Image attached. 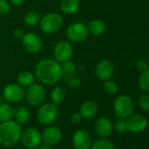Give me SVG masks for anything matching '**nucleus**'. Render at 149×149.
<instances>
[{
    "mask_svg": "<svg viewBox=\"0 0 149 149\" xmlns=\"http://www.w3.org/2000/svg\"><path fill=\"white\" fill-rule=\"evenodd\" d=\"M47 92L43 85L36 83L27 87L25 93V98L27 104L33 107L40 106V104H42L45 102Z\"/></svg>",
    "mask_w": 149,
    "mask_h": 149,
    "instance_id": "39448f33",
    "label": "nucleus"
},
{
    "mask_svg": "<svg viewBox=\"0 0 149 149\" xmlns=\"http://www.w3.org/2000/svg\"><path fill=\"white\" fill-rule=\"evenodd\" d=\"M62 133L60 128L54 125L47 126L41 132V141L50 146L58 144L61 139Z\"/></svg>",
    "mask_w": 149,
    "mask_h": 149,
    "instance_id": "2eb2a0df",
    "label": "nucleus"
},
{
    "mask_svg": "<svg viewBox=\"0 0 149 149\" xmlns=\"http://www.w3.org/2000/svg\"><path fill=\"white\" fill-rule=\"evenodd\" d=\"M21 133V125L13 119L0 123V145L7 147L15 146L20 140Z\"/></svg>",
    "mask_w": 149,
    "mask_h": 149,
    "instance_id": "f03ea898",
    "label": "nucleus"
},
{
    "mask_svg": "<svg viewBox=\"0 0 149 149\" xmlns=\"http://www.w3.org/2000/svg\"><path fill=\"white\" fill-rule=\"evenodd\" d=\"M72 144L74 149H89L92 144V138L88 131L79 129L73 134Z\"/></svg>",
    "mask_w": 149,
    "mask_h": 149,
    "instance_id": "f8f14e48",
    "label": "nucleus"
},
{
    "mask_svg": "<svg viewBox=\"0 0 149 149\" xmlns=\"http://www.w3.org/2000/svg\"><path fill=\"white\" fill-rule=\"evenodd\" d=\"M50 97L52 100V103L59 105L63 103V101L66 98V92L64 91V89H62L61 87L56 86L54 87L50 93Z\"/></svg>",
    "mask_w": 149,
    "mask_h": 149,
    "instance_id": "5701e85b",
    "label": "nucleus"
},
{
    "mask_svg": "<svg viewBox=\"0 0 149 149\" xmlns=\"http://www.w3.org/2000/svg\"><path fill=\"white\" fill-rule=\"evenodd\" d=\"M74 49L70 41L61 40L54 47V58L60 63L71 60Z\"/></svg>",
    "mask_w": 149,
    "mask_h": 149,
    "instance_id": "9d476101",
    "label": "nucleus"
},
{
    "mask_svg": "<svg viewBox=\"0 0 149 149\" xmlns=\"http://www.w3.org/2000/svg\"><path fill=\"white\" fill-rule=\"evenodd\" d=\"M38 149H52L50 146L47 145V144H40V146H38Z\"/></svg>",
    "mask_w": 149,
    "mask_h": 149,
    "instance_id": "c9c22d12",
    "label": "nucleus"
},
{
    "mask_svg": "<svg viewBox=\"0 0 149 149\" xmlns=\"http://www.w3.org/2000/svg\"><path fill=\"white\" fill-rule=\"evenodd\" d=\"M14 108L9 103L0 102V123L12 120L14 118Z\"/></svg>",
    "mask_w": 149,
    "mask_h": 149,
    "instance_id": "aec40b11",
    "label": "nucleus"
},
{
    "mask_svg": "<svg viewBox=\"0 0 149 149\" xmlns=\"http://www.w3.org/2000/svg\"><path fill=\"white\" fill-rule=\"evenodd\" d=\"M61 11L66 15H72L78 12L80 8L79 0H62L60 5Z\"/></svg>",
    "mask_w": 149,
    "mask_h": 149,
    "instance_id": "a211bd4d",
    "label": "nucleus"
},
{
    "mask_svg": "<svg viewBox=\"0 0 149 149\" xmlns=\"http://www.w3.org/2000/svg\"><path fill=\"white\" fill-rule=\"evenodd\" d=\"M87 27L90 33H91L94 36H99L105 32L106 25L103 20L96 19L91 20L87 26Z\"/></svg>",
    "mask_w": 149,
    "mask_h": 149,
    "instance_id": "412c9836",
    "label": "nucleus"
},
{
    "mask_svg": "<svg viewBox=\"0 0 149 149\" xmlns=\"http://www.w3.org/2000/svg\"><path fill=\"white\" fill-rule=\"evenodd\" d=\"M40 20V14L36 12H33V11L26 13L24 17V21H25L26 25H27L29 26H35L39 25Z\"/></svg>",
    "mask_w": 149,
    "mask_h": 149,
    "instance_id": "393cba45",
    "label": "nucleus"
},
{
    "mask_svg": "<svg viewBox=\"0 0 149 149\" xmlns=\"http://www.w3.org/2000/svg\"><path fill=\"white\" fill-rule=\"evenodd\" d=\"M136 68H137L139 72L142 73V72L146 71L147 68H148V62H147L146 60L141 59V60H139V61H137V63H136Z\"/></svg>",
    "mask_w": 149,
    "mask_h": 149,
    "instance_id": "2f4dec72",
    "label": "nucleus"
},
{
    "mask_svg": "<svg viewBox=\"0 0 149 149\" xmlns=\"http://www.w3.org/2000/svg\"><path fill=\"white\" fill-rule=\"evenodd\" d=\"M61 65L62 73L68 74V76H71V74H73L74 73V71H76V68H77L76 63L71 60L66 61L61 63Z\"/></svg>",
    "mask_w": 149,
    "mask_h": 149,
    "instance_id": "cd10ccee",
    "label": "nucleus"
},
{
    "mask_svg": "<svg viewBox=\"0 0 149 149\" xmlns=\"http://www.w3.org/2000/svg\"><path fill=\"white\" fill-rule=\"evenodd\" d=\"M139 85L141 91L149 93V68L141 73L139 79Z\"/></svg>",
    "mask_w": 149,
    "mask_h": 149,
    "instance_id": "a878e982",
    "label": "nucleus"
},
{
    "mask_svg": "<svg viewBox=\"0 0 149 149\" xmlns=\"http://www.w3.org/2000/svg\"><path fill=\"white\" fill-rule=\"evenodd\" d=\"M98 111V105L93 100H87L80 107V113L84 118H92L97 115Z\"/></svg>",
    "mask_w": 149,
    "mask_h": 149,
    "instance_id": "f3484780",
    "label": "nucleus"
},
{
    "mask_svg": "<svg viewBox=\"0 0 149 149\" xmlns=\"http://www.w3.org/2000/svg\"><path fill=\"white\" fill-rule=\"evenodd\" d=\"M89 33L87 26L82 22H74L70 24L66 30L67 38L73 43H81L84 41L88 38Z\"/></svg>",
    "mask_w": 149,
    "mask_h": 149,
    "instance_id": "423d86ee",
    "label": "nucleus"
},
{
    "mask_svg": "<svg viewBox=\"0 0 149 149\" xmlns=\"http://www.w3.org/2000/svg\"><path fill=\"white\" fill-rule=\"evenodd\" d=\"M25 1L26 0H9V2L15 6H19L23 5L25 3Z\"/></svg>",
    "mask_w": 149,
    "mask_h": 149,
    "instance_id": "f704fd0d",
    "label": "nucleus"
},
{
    "mask_svg": "<svg viewBox=\"0 0 149 149\" xmlns=\"http://www.w3.org/2000/svg\"><path fill=\"white\" fill-rule=\"evenodd\" d=\"M83 117H82V115H81V113L80 112H74L71 116H70V122L72 123V124H74V125H77V124H79V123H81L82 122V120H83Z\"/></svg>",
    "mask_w": 149,
    "mask_h": 149,
    "instance_id": "473e14b6",
    "label": "nucleus"
},
{
    "mask_svg": "<svg viewBox=\"0 0 149 149\" xmlns=\"http://www.w3.org/2000/svg\"><path fill=\"white\" fill-rule=\"evenodd\" d=\"M20 140L24 146L29 149H34L41 144V133L34 127H28L22 131Z\"/></svg>",
    "mask_w": 149,
    "mask_h": 149,
    "instance_id": "1a4fd4ad",
    "label": "nucleus"
},
{
    "mask_svg": "<svg viewBox=\"0 0 149 149\" xmlns=\"http://www.w3.org/2000/svg\"><path fill=\"white\" fill-rule=\"evenodd\" d=\"M11 11V3L8 0H0V15H6Z\"/></svg>",
    "mask_w": 149,
    "mask_h": 149,
    "instance_id": "c756f323",
    "label": "nucleus"
},
{
    "mask_svg": "<svg viewBox=\"0 0 149 149\" xmlns=\"http://www.w3.org/2000/svg\"><path fill=\"white\" fill-rule=\"evenodd\" d=\"M103 89L105 93H107L109 95H114L118 91V85L115 81L109 79V80L104 81Z\"/></svg>",
    "mask_w": 149,
    "mask_h": 149,
    "instance_id": "bb28decb",
    "label": "nucleus"
},
{
    "mask_svg": "<svg viewBox=\"0 0 149 149\" xmlns=\"http://www.w3.org/2000/svg\"><path fill=\"white\" fill-rule=\"evenodd\" d=\"M112 129L113 126L111 121L105 117L97 118L95 123V131L97 134L101 138L109 137L112 132Z\"/></svg>",
    "mask_w": 149,
    "mask_h": 149,
    "instance_id": "dca6fc26",
    "label": "nucleus"
},
{
    "mask_svg": "<svg viewBox=\"0 0 149 149\" xmlns=\"http://www.w3.org/2000/svg\"><path fill=\"white\" fill-rule=\"evenodd\" d=\"M139 104L142 110L149 111V95H142L139 97Z\"/></svg>",
    "mask_w": 149,
    "mask_h": 149,
    "instance_id": "7c9ffc66",
    "label": "nucleus"
},
{
    "mask_svg": "<svg viewBox=\"0 0 149 149\" xmlns=\"http://www.w3.org/2000/svg\"><path fill=\"white\" fill-rule=\"evenodd\" d=\"M35 74L28 70L21 71L17 76V83L23 88H27L35 83Z\"/></svg>",
    "mask_w": 149,
    "mask_h": 149,
    "instance_id": "6ab92c4d",
    "label": "nucleus"
},
{
    "mask_svg": "<svg viewBox=\"0 0 149 149\" xmlns=\"http://www.w3.org/2000/svg\"><path fill=\"white\" fill-rule=\"evenodd\" d=\"M22 45L26 52L30 54H38L43 47L41 38L34 33H26L22 38Z\"/></svg>",
    "mask_w": 149,
    "mask_h": 149,
    "instance_id": "9b49d317",
    "label": "nucleus"
},
{
    "mask_svg": "<svg viewBox=\"0 0 149 149\" xmlns=\"http://www.w3.org/2000/svg\"><path fill=\"white\" fill-rule=\"evenodd\" d=\"M25 93L26 91L21 85L18 83H12L5 86L3 90V97L8 103L17 104L25 98Z\"/></svg>",
    "mask_w": 149,
    "mask_h": 149,
    "instance_id": "6e6552de",
    "label": "nucleus"
},
{
    "mask_svg": "<svg viewBox=\"0 0 149 149\" xmlns=\"http://www.w3.org/2000/svg\"><path fill=\"white\" fill-rule=\"evenodd\" d=\"M114 73V65L111 61L103 60L99 61L95 69V76L100 81H106L111 78Z\"/></svg>",
    "mask_w": 149,
    "mask_h": 149,
    "instance_id": "4468645a",
    "label": "nucleus"
},
{
    "mask_svg": "<svg viewBox=\"0 0 149 149\" xmlns=\"http://www.w3.org/2000/svg\"><path fill=\"white\" fill-rule=\"evenodd\" d=\"M13 37H14L16 40H21L22 38H23V36L25 35V33H24V31H23L22 29H20V28H15V29H13Z\"/></svg>",
    "mask_w": 149,
    "mask_h": 149,
    "instance_id": "72a5a7b5",
    "label": "nucleus"
},
{
    "mask_svg": "<svg viewBox=\"0 0 149 149\" xmlns=\"http://www.w3.org/2000/svg\"><path fill=\"white\" fill-rule=\"evenodd\" d=\"M91 149H115V147L112 141L106 138H101L91 144Z\"/></svg>",
    "mask_w": 149,
    "mask_h": 149,
    "instance_id": "b1692460",
    "label": "nucleus"
},
{
    "mask_svg": "<svg viewBox=\"0 0 149 149\" xmlns=\"http://www.w3.org/2000/svg\"><path fill=\"white\" fill-rule=\"evenodd\" d=\"M115 129L118 133H125L127 130V123L126 118H118L115 122Z\"/></svg>",
    "mask_w": 149,
    "mask_h": 149,
    "instance_id": "c85d7f7f",
    "label": "nucleus"
},
{
    "mask_svg": "<svg viewBox=\"0 0 149 149\" xmlns=\"http://www.w3.org/2000/svg\"><path fill=\"white\" fill-rule=\"evenodd\" d=\"M35 77L45 85H54L62 77V69L60 62L54 59H43L34 67Z\"/></svg>",
    "mask_w": 149,
    "mask_h": 149,
    "instance_id": "f257e3e1",
    "label": "nucleus"
},
{
    "mask_svg": "<svg viewBox=\"0 0 149 149\" xmlns=\"http://www.w3.org/2000/svg\"><path fill=\"white\" fill-rule=\"evenodd\" d=\"M114 111L118 118H127L134 111V103L127 95H120L117 97L113 104Z\"/></svg>",
    "mask_w": 149,
    "mask_h": 149,
    "instance_id": "0eeeda50",
    "label": "nucleus"
},
{
    "mask_svg": "<svg viewBox=\"0 0 149 149\" xmlns=\"http://www.w3.org/2000/svg\"><path fill=\"white\" fill-rule=\"evenodd\" d=\"M59 115V110L56 104L53 103H43L37 110L38 121L45 125H49L54 123Z\"/></svg>",
    "mask_w": 149,
    "mask_h": 149,
    "instance_id": "20e7f679",
    "label": "nucleus"
},
{
    "mask_svg": "<svg viewBox=\"0 0 149 149\" xmlns=\"http://www.w3.org/2000/svg\"><path fill=\"white\" fill-rule=\"evenodd\" d=\"M63 17L58 13H48L40 17V27L41 31L47 34H53L59 32L63 26Z\"/></svg>",
    "mask_w": 149,
    "mask_h": 149,
    "instance_id": "7ed1b4c3",
    "label": "nucleus"
},
{
    "mask_svg": "<svg viewBox=\"0 0 149 149\" xmlns=\"http://www.w3.org/2000/svg\"><path fill=\"white\" fill-rule=\"evenodd\" d=\"M127 130L132 133L144 132L148 125L147 119L141 114H132L126 118Z\"/></svg>",
    "mask_w": 149,
    "mask_h": 149,
    "instance_id": "ddd939ff",
    "label": "nucleus"
},
{
    "mask_svg": "<svg viewBox=\"0 0 149 149\" xmlns=\"http://www.w3.org/2000/svg\"><path fill=\"white\" fill-rule=\"evenodd\" d=\"M14 118L15 121L20 125H26L30 119V111L28 108L23 105L19 106L14 111Z\"/></svg>",
    "mask_w": 149,
    "mask_h": 149,
    "instance_id": "4be33fe9",
    "label": "nucleus"
}]
</instances>
